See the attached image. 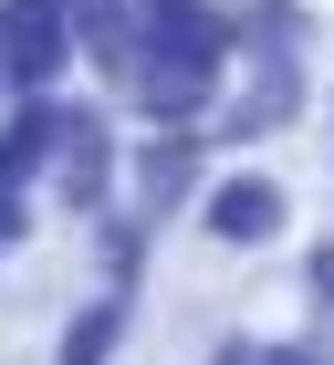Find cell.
<instances>
[{"label":"cell","mask_w":334,"mask_h":365,"mask_svg":"<svg viewBox=\"0 0 334 365\" xmlns=\"http://www.w3.org/2000/svg\"><path fill=\"white\" fill-rule=\"evenodd\" d=\"M63 53H74L63 0H0V73H11V84H53Z\"/></svg>","instance_id":"cell-1"},{"label":"cell","mask_w":334,"mask_h":365,"mask_svg":"<svg viewBox=\"0 0 334 365\" xmlns=\"http://www.w3.org/2000/svg\"><path fill=\"white\" fill-rule=\"evenodd\" d=\"M63 21H74L84 42L126 73V63H136V42H146V21H157V0H63Z\"/></svg>","instance_id":"cell-2"},{"label":"cell","mask_w":334,"mask_h":365,"mask_svg":"<svg viewBox=\"0 0 334 365\" xmlns=\"http://www.w3.org/2000/svg\"><path fill=\"white\" fill-rule=\"evenodd\" d=\"M209 230H220V240H272L282 230V188L272 178H230V188L209 198Z\"/></svg>","instance_id":"cell-3"},{"label":"cell","mask_w":334,"mask_h":365,"mask_svg":"<svg viewBox=\"0 0 334 365\" xmlns=\"http://www.w3.org/2000/svg\"><path fill=\"white\" fill-rule=\"evenodd\" d=\"M63 178H74V198L105 188V136H94V115H63Z\"/></svg>","instance_id":"cell-4"},{"label":"cell","mask_w":334,"mask_h":365,"mask_svg":"<svg viewBox=\"0 0 334 365\" xmlns=\"http://www.w3.org/2000/svg\"><path fill=\"white\" fill-rule=\"evenodd\" d=\"M105 344H115V303H94L74 324V344H63V365H105Z\"/></svg>","instance_id":"cell-5"},{"label":"cell","mask_w":334,"mask_h":365,"mask_svg":"<svg viewBox=\"0 0 334 365\" xmlns=\"http://www.w3.org/2000/svg\"><path fill=\"white\" fill-rule=\"evenodd\" d=\"M0 240H21V168H0Z\"/></svg>","instance_id":"cell-6"},{"label":"cell","mask_w":334,"mask_h":365,"mask_svg":"<svg viewBox=\"0 0 334 365\" xmlns=\"http://www.w3.org/2000/svg\"><path fill=\"white\" fill-rule=\"evenodd\" d=\"M220 365H324L313 344H272V355H220Z\"/></svg>","instance_id":"cell-7"}]
</instances>
